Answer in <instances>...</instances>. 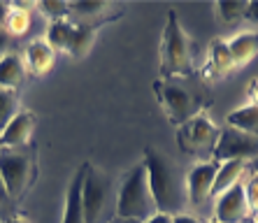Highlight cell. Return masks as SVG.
Here are the masks:
<instances>
[{"label":"cell","mask_w":258,"mask_h":223,"mask_svg":"<svg viewBox=\"0 0 258 223\" xmlns=\"http://www.w3.org/2000/svg\"><path fill=\"white\" fill-rule=\"evenodd\" d=\"M144 170H147V181L154 198L158 214L174 216L181 214L188 205V188H186V172L170 154L163 149L149 144L144 149Z\"/></svg>","instance_id":"cell-1"},{"label":"cell","mask_w":258,"mask_h":223,"mask_svg":"<svg viewBox=\"0 0 258 223\" xmlns=\"http://www.w3.org/2000/svg\"><path fill=\"white\" fill-rule=\"evenodd\" d=\"M154 214H156V205H154V198H151L149 191L147 170H144V163L140 161L138 165L126 170L119 179L114 198V218L144 223Z\"/></svg>","instance_id":"cell-2"},{"label":"cell","mask_w":258,"mask_h":223,"mask_svg":"<svg viewBox=\"0 0 258 223\" xmlns=\"http://www.w3.org/2000/svg\"><path fill=\"white\" fill-rule=\"evenodd\" d=\"M161 79H181L193 70V42L179 21L177 10L165 14V26L161 35Z\"/></svg>","instance_id":"cell-3"},{"label":"cell","mask_w":258,"mask_h":223,"mask_svg":"<svg viewBox=\"0 0 258 223\" xmlns=\"http://www.w3.org/2000/svg\"><path fill=\"white\" fill-rule=\"evenodd\" d=\"M154 96H156L161 109L170 119V123L179 128L181 123H186L188 119L198 116L205 112V107L210 105V100L200 96L196 89L184 84L181 79H161L158 77L154 84Z\"/></svg>","instance_id":"cell-4"},{"label":"cell","mask_w":258,"mask_h":223,"mask_svg":"<svg viewBox=\"0 0 258 223\" xmlns=\"http://www.w3.org/2000/svg\"><path fill=\"white\" fill-rule=\"evenodd\" d=\"M216 137H219V128L205 112L188 119L186 123H181L179 130H177L179 149L193 158H200V161H210L212 158Z\"/></svg>","instance_id":"cell-5"},{"label":"cell","mask_w":258,"mask_h":223,"mask_svg":"<svg viewBox=\"0 0 258 223\" xmlns=\"http://www.w3.org/2000/svg\"><path fill=\"white\" fill-rule=\"evenodd\" d=\"M112 202V179L102 168L86 165L84 186H82V207L84 223H102Z\"/></svg>","instance_id":"cell-6"},{"label":"cell","mask_w":258,"mask_h":223,"mask_svg":"<svg viewBox=\"0 0 258 223\" xmlns=\"http://www.w3.org/2000/svg\"><path fill=\"white\" fill-rule=\"evenodd\" d=\"M258 158V135L244 133V130H235L226 126L219 130L214 151H212V161L216 163H226V161H256Z\"/></svg>","instance_id":"cell-7"},{"label":"cell","mask_w":258,"mask_h":223,"mask_svg":"<svg viewBox=\"0 0 258 223\" xmlns=\"http://www.w3.org/2000/svg\"><path fill=\"white\" fill-rule=\"evenodd\" d=\"M0 177L10 200H17L28 191L33 181V158L26 151H3L0 154Z\"/></svg>","instance_id":"cell-8"},{"label":"cell","mask_w":258,"mask_h":223,"mask_svg":"<svg viewBox=\"0 0 258 223\" xmlns=\"http://www.w3.org/2000/svg\"><path fill=\"white\" fill-rule=\"evenodd\" d=\"M249 218V207L244 198V184L237 181L228 191L214 198V223H244Z\"/></svg>","instance_id":"cell-9"},{"label":"cell","mask_w":258,"mask_h":223,"mask_svg":"<svg viewBox=\"0 0 258 223\" xmlns=\"http://www.w3.org/2000/svg\"><path fill=\"white\" fill-rule=\"evenodd\" d=\"M219 163L216 161H200L186 172V188H188V202L196 207H203L212 198V186Z\"/></svg>","instance_id":"cell-10"},{"label":"cell","mask_w":258,"mask_h":223,"mask_svg":"<svg viewBox=\"0 0 258 223\" xmlns=\"http://www.w3.org/2000/svg\"><path fill=\"white\" fill-rule=\"evenodd\" d=\"M35 123L37 119L30 109H19L14 119L5 126V130L0 133V146L5 151H19L21 146H26L33 137Z\"/></svg>","instance_id":"cell-11"},{"label":"cell","mask_w":258,"mask_h":223,"mask_svg":"<svg viewBox=\"0 0 258 223\" xmlns=\"http://www.w3.org/2000/svg\"><path fill=\"white\" fill-rule=\"evenodd\" d=\"M114 7L102 0H82V3H68V19L79 26H102L114 21L112 17Z\"/></svg>","instance_id":"cell-12"},{"label":"cell","mask_w":258,"mask_h":223,"mask_svg":"<svg viewBox=\"0 0 258 223\" xmlns=\"http://www.w3.org/2000/svg\"><path fill=\"white\" fill-rule=\"evenodd\" d=\"M24 65H26V72H33V75H47L51 67H54V58H56V51L47 44V40H30L26 44V51H24Z\"/></svg>","instance_id":"cell-13"},{"label":"cell","mask_w":258,"mask_h":223,"mask_svg":"<svg viewBox=\"0 0 258 223\" xmlns=\"http://www.w3.org/2000/svg\"><path fill=\"white\" fill-rule=\"evenodd\" d=\"M86 165H79L77 172L72 175L70 186L66 193V209H63V221L60 223H84V207H82V186H84Z\"/></svg>","instance_id":"cell-14"},{"label":"cell","mask_w":258,"mask_h":223,"mask_svg":"<svg viewBox=\"0 0 258 223\" xmlns=\"http://www.w3.org/2000/svg\"><path fill=\"white\" fill-rule=\"evenodd\" d=\"M235 70L233 56L228 51V44L223 37H216L210 42V49H207V65H205V77L210 79H219L226 77Z\"/></svg>","instance_id":"cell-15"},{"label":"cell","mask_w":258,"mask_h":223,"mask_svg":"<svg viewBox=\"0 0 258 223\" xmlns=\"http://www.w3.org/2000/svg\"><path fill=\"white\" fill-rule=\"evenodd\" d=\"M228 51L233 56L235 67H244L246 63H251L258 56V33L256 30H242L230 40H226Z\"/></svg>","instance_id":"cell-16"},{"label":"cell","mask_w":258,"mask_h":223,"mask_svg":"<svg viewBox=\"0 0 258 223\" xmlns=\"http://www.w3.org/2000/svg\"><path fill=\"white\" fill-rule=\"evenodd\" d=\"M26 79V65L19 54H7L0 58V89L17 91Z\"/></svg>","instance_id":"cell-17"},{"label":"cell","mask_w":258,"mask_h":223,"mask_svg":"<svg viewBox=\"0 0 258 223\" xmlns=\"http://www.w3.org/2000/svg\"><path fill=\"white\" fill-rule=\"evenodd\" d=\"M244 170H246V163H242V161H226V163H219V170H216V177H214V186H212V198L221 195L223 191H228V188L235 186L237 181H242Z\"/></svg>","instance_id":"cell-18"},{"label":"cell","mask_w":258,"mask_h":223,"mask_svg":"<svg viewBox=\"0 0 258 223\" xmlns=\"http://www.w3.org/2000/svg\"><path fill=\"white\" fill-rule=\"evenodd\" d=\"M75 33H77V24H72L70 19H60V21H54V24L47 26L44 40H47V44L54 49V51H66L68 54Z\"/></svg>","instance_id":"cell-19"},{"label":"cell","mask_w":258,"mask_h":223,"mask_svg":"<svg viewBox=\"0 0 258 223\" xmlns=\"http://www.w3.org/2000/svg\"><path fill=\"white\" fill-rule=\"evenodd\" d=\"M226 126L235 128V130H244V133L258 135V105L246 103L242 107L233 109L226 119Z\"/></svg>","instance_id":"cell-20"},{"label":"cell","mask_w":258,"mask_h":223,"mask_svg":"<svg viewBox=\"0 0 258 223\" xmlns=\"http://www.w3.org/2000/svg\"><path fill=\"white\" fill-rule=\"evenodd\" d=\"M98 28H100V26H79L77 24V33L72 37V44H70V49H68V54H70L72 58H84L91 51L93 42H96Z\"/></svg>","instance_id":"cell-21"},{"label":"cell","mask_w":258,"mask_h":223,"mask_svg":"<svg viewBox=\"0 0 258 223\" xmlns=\"http://www.w3.org/2000/svg\"><path fill=\"white\" fill-rule=\"evenodd\" d=\"M30 28V7L28 5H10V14L5 21L7 35H26Z\"/></svg>","instance_id":"cell-22"},{"label":"cell","mask_w":258,"mask_h":223,"mask_svg":"<svg viewBox=\"0 0 258 223\" xmlns=\"http://www.w3.org/2000/svg\"><path fill=\"white\" fill-rule=\"evenodd\" d=\"M19 109H21L19 91L0 89V133L5 130V126L14 119V114H17Z\"/></svg>","instance_id":"cell-23"},{"label":"cell","mask_w":258,"mask_h":223,"mask_svg":"<svg viewBox=\"0 0 258 223\" xmlns=\"http://www.w3.org/2000/svg\"><path fill=\"white\" fill-rule=\"evenodd\" d=\"M249 3H233V0H221L214 5V14L221 24H237L240 19L246 17Z\"/></svg>","instance_id":"cell-24"},{"label":"cell","mask_w":258,"mask_h":223,"mask_svg":"<svg viewBox=\"0 0 258 223\" xmlns=\"http://www.w3.org/2000/svg\"><path fill=\"white\" fill-rule=\"evenodd\" d=\"M35 10L47 19L49 24L68 19V3H63V0H40L35 5Z\"/></svg>","instance_id":"cell-25"},{"label":"cell","mask_w":258,"mask_h":223,"mask_svg":"<svg viewBox=\"0 0 258 223\" xmlns=\"http://www.w3.org/2000/svg\"><path fill=\"white\" fill-rule=\"evenodd\" d=\"M244 184V198H246V207H249V214L258 211V175H249V179L242 181Z\"/></svg>","instance_id":"cell-26"},{"label":"cell","mask_w":258,"mask_h":223,"mask_svg":"<svg viewBox=\"0 0 258 223\" xmlns=\"http://www.w3.org/2000/svg\"><path fill=\"white\" fill-rule=\"evenodd\" d=\"M172 223H203L198 216H193V214H186V211H181V214H174L172 216Z\"/></svg>","instance_id":"cell-27"},{"label":"cell","mask_w":258,"mask_h":223,"mask_svg":"<svg viewBox=\"0 0 258 223\" xmlns=\"http://www.w3.org/2000/svg\"><path fill=\"white\" fill-rule=\"evenodd\" d=\"M7 49H10V35L5 28H0V58L7 56Z\"/></svg>","instance_id":"cell-28"},{"label":"cell","mask_w":258,"mask_h":223,"mask_svg":"<svg viewBox=\"0 0 258 223\" xmlns=\"http://www.w3.org/2000/svg\"><path fill=\"white\" fill-rule=\"evenodd\" d=\"M246 19H249V21H256V24H258V0L249 3V7H246Z\"/></svg>","instance_id":"cell-29"},{"label":"cell","mask_w":258,"mask_h":223,"mask_svg":"<svg viewBox=\"0 0 258 223\" xmlns=\"http://www.w3.org/2000/svg\"><path fill=\"white\" fill-rule=\"evenodd\" d=\"M144 223H172V216H165V214H158V211H156L154 216L147 218Z\"/></svg>","instance_id":"cell-30"},{"label":"cell","mask_w":258,"mask_h":223,"mask_svg":"<svg viewBox=\"0 0 258 223\" xmlns=\"http://www.w3.org/2000/svg\"><path fill=\"white\" fill-rule=\"evenodd\" d=\"M7 14H10V5H5V3H0V28H5Z\"/></svg>","instance_id":"cell-31"},{"label":"cell","mask_w":258,"mask_h":223,"mask_svg":"<svg viewBox=\"0 0 258 223\" xmlns=\"http://www.w3.org/2000/svg\"><path fill=\"white\" fill-rule=\"evenodd\" d=\"M7 200H10V195H7V188L3 184V177H0V202H7Z\"/></svg>","instance_id":"cell-32"},{"label":"cell","mask_w":258,"mask_h":223,"mask_svg":"<svg viewBox=\"0 0 258 223\" xmlns=\"http://www.w3.org/2000/svg\"><path fill=\"white\" fill-rule=\"evenodd\" d=\"M5 223H28V218H24V216H12L10 221H5Z\"/></svg>","instance_id":"cell-33"},{"label":"cell","mask_w":258,"mask_h":223,"mask_svg":"<svg viewBox=\"0 0 258 223\" xmlns=\"http://www.w3.org/2000/svg\"><path fill=\"white\" fill-rule=\"evenodd\" d=\"M109 223H135V221H121V218H112Z\"/></svg>","instance_id":"cell-34"},{"label":"cell","mask_w":258,"mask_h":223,"mask_svg":"<svg viewBox=\"0 0 258 223\" xmlns=\"http://www.w3.org/2000/svg\"><path fill=\"white\" fill-rule=\"evenodd\" d=\"M253 168H256V175H258V158H256V165H253Z\"/></svg>","instance_id":"cell-35"},{"label":"cell","mask_w":258,"mask_h":223,"mask_svg":"<svg viewBox=\"0 0 258 223\" xmlns=\"http://www.w3.org/2000/svg\"><path fill=\"white\" fill-rule=\"evenodd\" d=\"M256 223H258V218H256Z\"/></svg>","instance_id":"cell-36"},{"label":"cell","mask_w":258,"mask_h":223,"mask_svg":"<svg viewBox=\"0 0 258 223\" xmlns=\"http://www.w3.org/2000/svg\"><path fill=\"white\" fill-rule=\"evenodd\" d=\"M212 223H214V221H212Z\"/></svg>","instance_id":"cell-37"},{"label":"cell","mask_w":258,"mask_h":223,"mask_svg":"<svg viewBox=\"0 0 258 223\" xmlns=\"http://www.w3.org/2000/svg\"><path fill=\"white\" fill-rule=\"evenodd\" d=\"M0 223H3V221H0Z\"/></svg>","instance_id":"cell-38"}]
</instances>
